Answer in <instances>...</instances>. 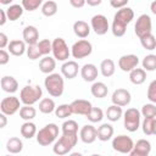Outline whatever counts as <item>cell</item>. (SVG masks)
Instances as JSON below:
<instances>
[{
  "label": "cell",
  "mask_w": 156,
  "mask_h": 156,
  "mask_svg": "<svg viewBox=\"0 0 156 156\" xmlns=\"http://www.w3.org/2000/svg\"><path fill=\"white\" fill-rule=\"evenodd\" d=\"M21 5L23 6V9L26 11L32 12V11L38 10L43 5V0H22V4Z\"/></svg>",
  "instance_id": "cell-43"
},
{
  "label": "cell",
  "mask_w": 156,
  "mask_h": 156,
  "mask_svg": "<svg viewBox=\"0 0 156 156\" xmlns=\"http://www.w3.org/2000/svg\"><path fill=\"white\" fill-rule=\"evenodd\" d=\"M0 119H1V124H0V128H5L6 124H7V115L5 113H0Z\"/></svg>",
  "instance_id": "cell-52"
},
{
  "label": "cell",
  "mask_w": 156,
  "mask_h": 156,
  "mask_svg": "<svg viewBox=\"0 0 156 156\" xmlns=\"http://www.w3.org/2000/svg\"><path fill=\"white\" fill-rule=\"evenodd\" d=\"M72 113H73V112H72L71 104H61V105H58V106L55 108V116H56L57 118H61V119L68 118Z\"/></svg>",
  "instance_id": "cell-37"
},
{
  "label": "cell",
  "mask_w": 156,
  "mask_h": 156,
  "mask_svg": "<svg viewBox=\"0 0 156 156\" xmlns=\"http://www.w3.org/2000/svg\"><path fill=\"white\" fill-rule=\"evenodd\" d=\"M147 99L150 102L156 104V79H154L147 87Z\"/></svg>",
  "instance_id": "cell-46"
},
{
  "label": "cell",
  "mask_w": 156,
  "mask_h": 156,
  "mask_svg": "<svg viewBox=\"0 0 156 156\" xmlns=\"http://www.w3.org/2000/svg\"><path fill=\"white\" fill-rule=\"evenodd\" d=\"M23 6L20 5V4H13V5H10L7 9H6V15H7V18L9 21H17L22 15H23Z\"/></svg>",
  "instance_id": "cell-31"
},
{
  "label": "cell",
  "mask_w": 156,
  "mask_h": 156,
  "mask_svg": "<svg viewBox=\"0 0 156 156\" xmlns=\"http://www.w3.org/2000/svg\"><path fill=\"white\" fill-rule=\"evenodd\" d=\"M139 39H140L141 46H143L145 50L152 51V50L156 49V37H155L152 33L146 34V35H144V37H141V38H139Z\"/></svg>",
  "instance_id": "cell-36"
},
{
  "label": "cell",
  "mask_w": 156,
  "mask_h": 156,
  "mask_svg": "<svg viewBox=\"0 0 156 156\" xmlns=\"http://www.w3.org/2000/svg\"><path fill=\"white\" fill-rule=\"evenodd\" d=\"M20 133L24 139H32L33 136L37 135V126L32 121H24V123L20 128Z\"/></svg>",
  "instance_id": "cell-27"
},
{
  "label": "cell",
  "mask_w": 156,
  "mask_h": 156,
  "mask_svg": "<svg viewBox=\"0 0 156 156\" xmlns=\"http://www.w3.org/2000/svg\"><path fill=\"white\" fill-rule=\"evenodd\" d=\"M150 152H151V143L146 139H139L134 144L129 155L130 156H147Z\"/></svg>",
  "instance_id": "cell-18"
},
{
  "label": "cell",
  "mask_w": 156,
  "mask_h": 156,
  "mask_svg": "<svg viewBox=\"0 0 156 156\" xmlns=\"http://www.w3.org/2000/svg\"><path fill=\"white\" fill-rule=\"evenodd\" d=\"M27 56H28L29 60H38L43 55H41L39 48H38V45L33 44V45H28V48H27Z\"/></svg>",
  "instance_id": "cell-44"
},
{
  "label": "cell",
  "mask_w": 156,
  "mask_h": 156,
  "mask_svg": "<svg viewBox=\"0 0 156 156\" xmlns=\"http://www.w3.org/2000/svg\"><path fill=\"white\" fill-rule=\"evenodd\" d=\"M98 132V139L100 141H107L113 136L115 129L110 123H102L100 127L96 128Z\"/></svg>",
  "instance_id": "cell-25"
},
{
  "label": "cell",
  "mask_w": 156,
  "mask_h": 156,
  "mask_svg": "<svg viewBox=\"0 0 156 156\" xmlns=\"http://www.w3.org/2000/svg\"><path fill=\"white\" fill-rule=\"evenodd\" d=\"M0 16H1V20H0V26H4V24L6 23V21L9 20V18H7V15H6V10L1 9V10H0Z\"/></svg>",
  "instance_id": "cell-51"
},
{
  "label": "cell",
  "mask_w": 156,
  "mask_h": 156,
  "mask_svg": "<svg viewBox=\"0 0 156 156\" xmlns=\"http://www.w3.org/2000/svg\"><path fill=\"white\" fill-rule=\"evenodd\" d=\"M152 135H156V118L154 119V130H152Z\"/></svg>",
  "instance_id": "cell-56"
},
{
  "label": "cell",
  "mask_w": 156,
  "mask_h": 156,
  "mask_svg": "<svg viewBox=\"0 0 156 156\" xmlns=\"http://www.w3.org/2000/svg\"><path fill=\"white\" fill-rule=\"evenodd\" d=\"M141 65H143V68L145 71H149V72H152L156 69V55L154 54H149L146 55L143 61H141Z\"/></svg>",
  "instance_id": "cell-40"
},
{
  "label": "cell",
  "mask_w": 156,
  "mask_h": 156,
  "mask_svg": "<svg viewBox=\"0 0 156 156\" xmlns=\"http://www.w3.org/2000/svg\"><path fill=\"white\" fill-rule=\"evenodd\" d=\"M102 2V0H87V4L89 5V6H99L100 4Z\"/></svg>",
  "instance_id": "cell-53"
},
{
  "label": "cell",
  "mask_w": 156,
  "mask_h": 156,
  "mask_svg": "<svg viewBox=\"0 0 156 156\" xmlns=\"http://www.w3.org/2000/svg\"><path fill=\"white\" fill-rule=\"evenodd\" d=\"M150 10L154 15H156V0H154L151 4H150Z\"/></svg>",
  "instance_id": "cell-54"
},
{
  "label": "cell",
  "mask_w": 156,
  "mask_h": 156,
  "mask_svg": "<svg viewBox=\"0 0 156 156\" xmlns=\"http://www.w3.org/2000/svg\"><path fill=\"white\" fill-rule=\"evenodd\" d=\"M43 96L40 85H26L21 89L20 99L23 105H34Z\"/></svg>",
  "instance_id": "cell-5"
},
{
  "label": "cell",
  "mask_w": 156,
  "mask_h": 156,
  "mask_svg": "<svg viewBox=\"0 0 156 156\" xmlns=\"http://www.w3.org/2000/svg\"><path fill=\"white\" fill-rule=\"evenodd\" d=\"M90 29H91V27L85 21L78 20V21H76L73 23V32L80 39H85L90 34Z\"/></svg>",
  "instance_id": "cell-23"
},
{
  "label": "cell",
  "mask_w": 156,
  "mask_h": 156,
  "mask_svg": "<svg viewBox=\"0 0 156 156\" xmlns=\"http://www.w3.org/2000/svg\"><path fill=\"white\" fill-rule=\"evenodd\" d=\"M9 61H10V52H7L5 49H1L0 50V65L5 66Z\"/></svg>",
  "instance_id": "cell-48"
},
{
  "label": "cell",
  "mask_w": 156,
  "mask_h": 156,
  "mask_svg": "<svg viewBox=\"0 0 156 156\" xmlns=\"http://www.w3.org/2000/svg\"><path fill=\"white\" fill-rule=\"evenodd\" d=\"M37 45H38V48H39V50H40L43 56H46L50 52H52V41H50L49 39H43V40L38 41Z\"/></svg>",
  "instance_id": "cell-42"
},
{
  "label": "cell",
  "mask_w": 156,
  "mask_h": 156,
  "mask_svg": "<svg viewBox=\"0 0 156 156\" xmlns=\"http://www.w3.org/2000/svg\"><path fill=\"white\" fill-rule=\"evenodd\" d=\"M57 136H58V127L55 123H49L44 126L41 129H39V132L35 135V139L39 145L49 146L56 141Z\"/></svg>",
  "instance_id": "cell-4"
},
{
  "label": "cell",
  "mask_w": 156,
  "mask_h": 156,
  "mask_svg": "<svg viewBox=\"0 0 156 156\" xmlns=\"http://www.w3.org/2000/svg\"><path fill=\"white\" fill-rule=\"evenodd\" d=\"M6 150L10 154H20L23 150V143L20 138L17 136H12L7 140L6 143Z\"/></svg>",
  "instance_id": "cell-32"
},
{
  "label": "cell",
  "mask_w": 156,
  "mask_h": 156,
  "mask_svg": "<svg viewBox=\"0 0 156 156\" xmlns=\"http://www.w3.org/2000/svg\"><path fill=\"white\" fill-rule=\"evenodd\" d=\"M0 85H1L2 91L9 93V94H13L18 90V82L12 76H4L0 80Z\"/></svg>",
  "instance_id": "cell-21"
},
{
  "label": "cell",
  "mask_w": 156,
  "mask_h": 156,
  "mask_svg": "<svg viewBox=\"0 0 156 156\" xmlns=\"http://www.w3.org/2000/svg\"><path fill=\"white\" fill-rule=\"evenodd\" d=\"M105 115H106V117L110 122H117L118 119H121L123 117V110H122L121 106L112 104L111 106L107 107Z\"/></svg>",
  "instance_id": "cell-29"
},
{
  "label": "cell",
  "mask_w": 156,
  "mask_h": 156,
  "mask_svg": "<svg viewBox=\"0 0 156 156\" xmlns=\"http://www.w3.org/2000/svg\"><path fill=\"white\" fill-rule=\"evenodd\" d=\"M55 108H56V105H55V101L51 98H44L39 102V111L41 113L50 115V113L55 112Z\"/></svg>",
  "instance_id": "cell-34"
},
{
  "label": "cell",
  "mask_w": 156,
  "mask_h": 156,
  "mask_svg": "<svg viewBox=\"0 0 156 156\" xmlns=\"http://www.w3.org/2000/svg\"><path fill=\"white\" fill-rule=\"evenodd\" d=\"M111 101L112 104L115 105H118L121 107H124V106H128L132 101V95L129 93V90L124 89V88H118L116 89L113 93H112V96H111Z\"/></svg>",
  "instance_id": "cell-13"
},
{
  "label": "cell",
  "mask_w": 156,
  "mask_h": 156,
  "mask_svg": "<svg viewBox=\"0 0 156 156\" xmlns=\"http://www.w3.org/2000/svg\"><path fill=\"white\" fill-rule=\"evenodd\" d=\"M140 118H141V112L138 108H134V107L127 108V111L123 112L124 128L130 133L136 132L140 127Z\"/></svg>",
  "instance_id": "cell-6"
},
{
  "label": "cell",
  "mask_w": 156,
  "mask_h": 156,
  "mask_svg": "<svg viewBox=\"0 0 156 156\" xmlns=\"http://www.w3.org/2000/svg\"><path fill=\"white\" fill-rule=\"evenodd\" d=\"M91 51H93V45L87 39H80L76 41L71 48V55L73 56V58H78V60L88 57L91 54Z\"/></svg>",
  "instance_id": "cell-8"
},
{
  "label": "cell",
  "mask_w": 156,
  "mask_h": 156,
  "mask_svg": "<svg viewBox=\"0 0 156 156\" xmlns=\"http://www.w3.org/2000/svg\"><path fill=\"white\" fill-rule=\"evenodd\" d=\"M134 146V141L130 136L121 134L112 139V149L119 154H130Z\"/></svg>",
  "instance_id": "cell-9"
},
{
  "label": "cell",
  "mask_w": 156,
  "mask_h": 156,
  "mask_svg": "<svg viewBox=\"0 0 156 156\" xmlns=\"http://www.w3.org/2000/svg\"><path fill=\"white\" fill-rule=\"evenodd\" d=\"M90 27L98 35H105L107 30L110 29V24L107 21V17L104 15H95L90 20Z\"/></svg>",
  "instance_id": "cell-12"
},
{
  "label": "cell",
  "mask_w": 156,
  "mask_h": 156,
  "mask_svg": "<svg viewBox=\"0 0 156 156\" xmlns=\"http://www.w3.org/2000/svg\"><path fill=\"white\" fill-rule=\"evenodd\" d=\"M129 80L134 85H140L146 80V71L144 68H138L135 67L129 72Z\"/></svg>",
  "instance_id": "cell-28"
},
{
  "label": "cell",
  "mask_w": 156,
  "mask_h": 156,
  "mask_svg": "<svg viewBox=\"0 0 156 156\" xmlns=\"http://www.w3.org/2000/svg\"><path fill=\"white\" fill-rule=\"evenodd\" d=\"M9 38L5 33H0V49H5L6 46H9Z\"/></svg>",
  "instance_id": "cell-49"
},
{
  "label": "cell",
  "mask_w": 156,
  "mask_h": 156,
  "mask_svg": "<svg viewBox=\"0 0 156 156\" xmlns=\"http://www.w3.org/2000/svg\"><path fill=\"white\" fill-rule=\"evenodd\" d=\"M71 55V50L63 38H55L52 40V56L57 61H67Z\"/></svg>",
  "instance_id": "cell-7"
},
{
  "label": "cell",
  "mask_w": 156,
  "mask_h": 156,
  "mask_svg": "<svg viewBox=\"0 0 156 156\" xmlns=\"http://www.w3.org/2000/svg\"><path fill=\"white\" fill-rule=\"evenodd\" d=\"M139 65V57L134 54H128L123 55L118 58V67L123 72H130Z\"/></svg>",
  "instance_id": "cell-14"
},
{
  "label": "cell",
  "mask_w": 156,
  "mask_h": 156,
  "mask_svg": "<svg viewBox=\"0 0 156 156\" xmlns=\"http://www.w3.org/2000/svg\"><path fill=\"white\" fill-rule=\"evenodd\" d=\"M79 138L84 144H93L98 139L96 128L93 124H85L79 130Z\"/></svg>",
  "instance_id": "cell-15"
},
{
  "label": "cell",
  "mask_w": 156,
  "mask_h": 156,
  "mask_svg": "<svg viewBox=\"0 0 156 156\" xmlns=\"http://www.w3.org/2000/svg\"><path fill=\"white\" fill-rule=\"evenodd\" d=\"M62 134H78V123L73 119H67L62 123Z\"/></svg>",
  "instance_id": "cell-39"
},
{
  "label": "cell",
  "mask_w": 156,
  "mask_h": 156,
  "mask_svg": "<svg viewBox=\"0 0 156 156\" xmlns=\"http://www.w3.org/2000/svg\"><path fill=\"white\" fill-rule=\"evenodd\" d=\"M129 0H110V5L113 7V9H122V7H126L127 4H128Z\"/></svg>",
  "instance_id": "cell-47"
},
{
  "label": "cell",
  "mask_w": 156,
  "mask_h": 156,
  "mask_svg": "<svg viewBox=\"0 0 156 156\" xmlns=\"http://www.w3.org/2000/svg\"><path fill=\"white\" fill-rule=\"evenodd\" d=\"M78 141V134H62L52 146L54 154L62 156L72 151V149L77 145Z\"/></svg>",
  "instance_id": "cell-3"
},
{
  "label": "cell",
  "mask_w": 156,
  "mask_h": 156,
  "mask_svg": "<svg viewBox=\"0 0 156 156\" xmlns=\"http://www.w3.org/2000/svg\"><path fill=\"white\" fill-rule=\"evenodd\" d=\"M22 37L27 45H33L39 41V32H38L37 27H34V26L24 27V29L22 32Z\"/></svg>",
  "instance_id": "cell-20"
},
{
  "label": "cell",
  "mask_w": 156,
  "mask_h": 156,
  "mask_svg": "<svg viewBox=\"0 0 156 156\" xmlns=\"http://www.w3.org/2000/svg\"><path fill=\"white\" fill-rule=\"evenodd\" d=\"M133 18H134L133 9L126 6V7L117 10V12L113 16V21H112V26H111L112 34L117 38L123 37L127 32V26L133 21Z\"/></svg>",
  "instance_id": "cell-1"
},
{
  "label": "cell",
  "mask_w": 156,
  "mask_h": 156,
  "mask_svg": "<svg viewBox=\"0 0 156 156\" xmlns=\"http://www.w3.org/2000/svg\"><path fill=\"white\" fill-rule=\"evenodd\" d=\"M79 68H80V67L78 66V63H77L76 61H73V60H67V61H65V62L62 63V66H61V74H62L65 78H67V79H73V78L77 77L78 72H80Z\"/></svg>",
  "instance_id": "cell-16"
},
{
  "label": "cell",
  "mask_w": 156,
  "mask_h": 156,
  "mask_svg": "<svg viewBox=\"0 0 156 156\" xmlns=\"http://www.w3.org/2000/svg\"><path fill=\"white\" fill-rule=\"evenodd\" d=\"M21 102H22L21 99H18L17 96H13V95L4 98L1 100V104H0V110L2 113L7 115V116H12L17 111H20Z\"/></svg>",
  "instance_id": "cell-11"
},
{
  "label": "cell",
  "mask_w": 156,
  "mask_h": 156,
  "mask_svg": "<svg viewBox=\"0 0 156 156\" xmlns=\"http://www.w3.org/2000/svg\"><path fill=\"white\" fill-rule=\"evenodd\" d=\"M37 116V110L33 107V105H23L20 108V117L23 121H32Z\"/></svg>",
  "instance_id": "cell-35"
},
{
  "label": "cell",
  "mask_w": 156,
  "mask_h": 156,
  "mask_svg": "<svg viewBox=\"0 0 156 156\" xmlns=\"http://www.w3.org/2000/svg\"><path fill=\"white\" fill-rule=\"evenodd\" d=\"M69 4L74 9H80L87 4V0H69Z\"/></svg>",
  "instance_id": "cell-50"
},
{
  "label": "cell",
  "mask_w": 156,
  "mask_h": 156,
  "mask_svg": "<svg viewBox=\"0 0 156 156\" xmlns=\"http://www.w3.org/2000/svg\"><path fill=\"white\" fill-rule=\"evenodd\" d=\"M71 107H72V112L74 115L87 116L93 106H91V102L85 99H77L71 102Z\"/></svg>",
  "instance_id": "cell-17"
},
{
  "label": "cell",
  "mask_w": 156,
  "mask_h": 156,
  "mask_svg": "<svg viewBox=\"0 0 156 156\" xmlns=\"http://www.w3.org/2000/svg\"><path fill=\"white\" fill-rule=\"evenodd\" d=\"M9 52L13 56H22L24 52H27V48H26V41L24 40H11L9 43Z\"/></svg>",
  "instance_id": "cell-24"
},
{
  "label": "cell",
  "mask_w": 156,
  "mask_h": 156,
  "mask_svg": "<svg viewBox=\"0 0 156 156\" xmlns=\"http://www.w3.org/2000/svg\"><path fill=\"white\" fill-rule=\"evenodd\" d=\"M85 117L91 123H98V122H101L102 121V118H104V111L100 107H91V110L89 111V113Z\"/></svg>",
  "instance_id": "cell-38"
},
{
  "label": "cell",
  "mask_w": 156,
  "mask_h": 156,
  "mask_svg": "<svg viewBox=\"0 0 156 156\" xmlns=\"http://www.w3.org/2000/svg\"><path fill=\"white\" fill-rule=\"evenodd\" d=\"M99 76V69L94 63H85L80 67V77L84 82H95Z\"/></svg>",
  "instance_id": "cell-19"
},
{
  "label": "cell",
  "mask_w": 156,
  "mask_h": 156,
  "mask_svg": "<svg viewBox=\"0 0 156 156\" xmlns=\"http://www.w3.org/2000/svg\"><path fill=\"white\" fill-rule=\"evenodd\" d=\"M134 32H135L138 38H141V37H144L146 34L152 33V21H151V17L149 15H146V13L140 15L136 18V22H135V26H134Z\"/></svg>",
  "instance_id": "cell-10"
},
{
  "label": "cell",
  "mask_w": 156,
  "mask_h": 156,
  "mask_svg": "<svg viewBox=\"0 0 156 156\" xmlns=\"http://www.w3.org/2000/svg\"><path fill=\"white\" fill-rule=\"evenodd\" d=\"M154 119L155 118H147L144 117V121L141 123V129L143 133L145 135H152V130H154Z\"/></svg>",
  "instance_id": "cell-45"
},
{
  "label": "cell",
  "mask_w": 156,
  "mask_h": 156,
  "mask_svg": "<svg viewBox=\"0 0 156 156\" xmlns=\"http://www.w3.org/2000/svg\"><path fill=\"white\" fill-rule=\"evenodd\" d=\"M57 10H58V6H57L56 1H54V0H48V1L43 2L40 11H41V13H43L45 17H52V16L56 15Z\"/></svg>",
  "instance_id": "cell-33"
},
{
  "label": "cell",
  "mask_w": 156,
  "mask_h": 156,
  "mask_svg": "<svg viewBox=\"0 0 156 156\" xmlns=\"http://www.w3.org/2000/svg\"><path fill=\"white\" fill-rule=\"evenodd\" d=\"M99 69H100V73H101L105 78H110V77H112V76L115 74L116 65H115L113 60H111V58H105V60L101 61Z\"/></svg>",
  "instance_id": "cell-26"
},
{
  "label": "cell",
  "mask_w": 156,
  "mask_h": 156,
  "mask_svg": "<svg viewBox=\"0 0 156 156\" xmlns=\"http://www.w3.org/2000/svg\"><path fill=\"white\" fill-rule=\"evenodd\" d=\"M44 87L50 96L52 98H60L63 94L65 90V80L63 76L60 73H50L44 79Z\"/></svg>",
  "instance_id": "cell-2"
},
{
  "label": "cell",
  "mask_w": 156,
  "mask_h": 156,
  "mask_svg": "<svg viewBox=\"0 0 156 156\" xmlns=\"http://www.w3.org/2000/svg\"><path fill=\"white\" fill-rule=\"evenodd\" d=\"M12 1H13V0H0L1 5H10Z\"/></svg>",
  "instance_id": "cell-55"
},
{
  "label": "cell",
  "mask_w": 156,
  "mask_h": 156,
  "mask_svg": "<svg viewBox=\"0 0 156 156\" xmlns=\"http://www.w3.org/2000/svg\"><path fill=\"white\" fill-rule=\"evenodd\" d=\"M140 112H141V116H143V117L156 118V104H154V102H149V104L143 105Z\"/></svg>",
  "instance_id": "cell-41"
},
{
  "label": "cell",
  "mask_w": 156,
  "mask_h": 156,
  "mask_svg": "<svg viewBox=\"0 0 156 156\" xmlns=\"http://www.w3.org/2000/svg\"><path fill=\"white\" fill-rule=\"evenodd\" d=\"M90 93L94 98H98V99H102L107 95L108 93V88L105 83L102 82H94L91 88H90Z\"/></svg>",
  "instance_id": "cell-30"
},
{
  "label": "cell",
  "mask_w": 156,
  "mask_h": 156,
  "mask_svg": "<svg viewBox=\"0 0 156 156\" xmlns=\"http://www.w3.org/2000/svg\"><path fill=\"white\" fill-rule=\"evenodd\" d=\"M56 68V58L54 56L46 55L39 61V69L44 74H50Z\"/></svg>",
  "instance_id": "cell-22"
}]
</instances>
